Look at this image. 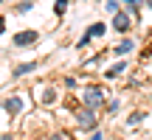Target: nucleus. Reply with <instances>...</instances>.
I'll return each instance as SVG.
<instances>
[{"mask_svg":"<svg viewBox=\"0 0 152 140\" xmlns=\"http://www.w3.org/2000/svg\"><path fill=\"white\" fill-rule=\"evenodd\" d=\"M113 28H115V31H127V28H130V17H127L124 11L113 14Z\"/></svg>","mask_w":152,"mask_h":140,"instance_id":"obj_3","label":"nucleus"},{"mask_svg":"<svg viewBox=\"0 0 152 140\" xmlns=\"http://www.w3.org/2000/svg\"><path fill=\"white\" fill-rule=\"evenodd\" d=\"M3 107L9 109V112H20V109H23V101H20V98H6Z\"/></svg>","mask_w":152,"mask_h":140,"instance_id":"obj_5","label":"nucleus"},{"mask_svg":"<svg viewBox=\"0 0 152 140\" xmlns=\"http://www.w3.org/2000/svg\"><path fill=\"white\" fill-rule=\"evenodd\" d=\"M37 37H39L37 31H26V34H17V37H14V45H31V42H37Z\"/></svg>","mask_w":152,"mask_h":140,"instance_id":"obj_4","label":"nucleus"},{"mask_svg":"<svg viewBox=\"0 0 152 140\" xmlns=\"http://www.w3.org/2000/svg\"><path fill=\"white\" fill-rule=\"evenodd\" d=\"M107 112H118V101H110L107 104Z\"/></svg>","mask_w":152,"mask_h":140,"instance_id":"obj_13","label":"nucleus"},{"mask_svg":"<svg viewBox=\"0 0 152 140\" xmlns=\"http://www.w3.org/2000/svg\"><path fill=\"white\" fill-rule=\"evenodd\" d=\"M31 70H37V62H28V65H20L14 70V76H23V73H31Z\"/></svg>","mask_w":152,"mask_h":140,"instance_id":"obj_9","label":"nucleus"},{"mask_svg":"<svg viewBox=\"0 0 152 140\" xmlns=\"http://www.w3.org/2000/svg\"><path fill=\"white\" fill-rule=\"evenodd\" d=\"M3 28H6V22H3V20H0V34H3Z\"/></svg>","mask_w":152,"mask_h":140,"instance_id":"obj_16","label":"nucleus"},{"mask_svg":"<svg viewBox=\"0 0 152 140\" xmlns=\"http://www.w3.org/2000/svg\"><path fill=\"white\" fill-rule=\"evenodd\" d=\"M42 101H45V104L54 101V90H45V92H42Z\"/></svg>","mask_w":152,"mask_h":140,"instance_id":"obj_12","label":"nucleus"},{"mask_svg":"<svg viewBox=\"0 0 152 140\" xmlns=\"http://www.w3.org/2000/svg\"><path fill=\"white\" fill-rule=\"evenodd\" d=\"M87 31H90V37H102V34L107 31V28H104V22H93V25L87 28Z\"/></svg>","mask_w":152,"mask_h":140,"instance_id":"obj_8","label":"nucleus"},{"mask_svg":"<svg viewBox=\"0 0 152 140\" xmlns=\"http://www.w3.org/2000/svg\"><path fill=\"white\" fill-rule=\"evenodd\" d=\"M56 14H65V11H68V0H56Z\"/></svg>","mask_w":152,"mask_h":140,"instance_id":"obj_11","label":"nucleus"},{"mask_svg":"<svg viewBox=\"0 0 152 140\" xmlns=\"http://www.w3.org/2000/svg\"><path fill=\"white\" fill-rule=\"evenodd\" d=\"M90 140H102V135H99V132H96V135H93V137H90Z\"/></svg>","mask_w":152,"mask_h":140,"instance_id":"obj_15","label":"nucleus"},{"mask_svg":"<svg viewBox=\"0 0 152 140\" xmlns=\"http://www.w3.org/2000/svg\"><path fill=\"white\" fill-rule=\"evenodd\" d=\"M82 98H85V107H87V109L102 107V101H104V95H102V90H99V87H87Z\"/></svg>","mask_w":152,"mask_h":140,"instance_id":"obj_1","label":"nucleus"},{"mask_svg":"<svg viewBox=\"0 0 152 140\" xmlns=\"http://www.w3.org/2000/svg\"><path fill=\"white\" fill-rule=\"evenodd\" d=\"M79 123L85 126V129H93V126H96V115H93V109H82V112H79Z\"/></svg>","mask_w":152,"mask_h":140,"instance_id":"obj_2","label":"nucleus"},{"mask_svg":"<svg viewBox=\"0 0 152 140\" xmlns=\"http://www.w3.org/2000/svg\"><path fill=\"white\" fill-rule=\"evenodd\" d=\"M132 48H135V42H132V39H124V42H121V45H118V48H115V51H113V53H130V51H132Z\"/></svg>","mask_w":152,"mask_h":140,"instance_id":"obj_7","label":"nucleus"},{"mask_svg":"<svg viewBox=\"0 0 152 140\" xmlns=\"http://www.w3.org/2000/svg\"><path fill=\"white\" fill-rule=\"evenodd\" d=\"M144 6H147V9H152V0H144Z\"/></svg>","mask_w":152,"mask_h":140,"instance_id":"obj_14","label":"nucleus"},{"mask_svg":"<svg viewBox=\"0 0 152 140\" xmlns=\"http://www.w3.org/2000/svg\"><path fill=\"white\" fill-rule=\"evenodd\" d=\"M104 9H107L110 14H118V11H121V9H118V0H107V3H104Z\"/></svg>","mask_w":152,"mask_h":140,"instance_id":"obj_10","label":"nucleus"},{"mask_svg":"<svg viewBox=\"0 0 152 140\" xmlns=\"http://www.w3.org/2000/svg\"><path fill=\"white\" fill-rule=\"evenodd\" d=\"M124 70H127V62H118V65L107 67V73H104V76H107V79H115V76H118V73H124Z\"/></svg>","mask_w":152,"mask_h":140,"instance_id":"obj_6","label":"nucleus"}]
</instances>
